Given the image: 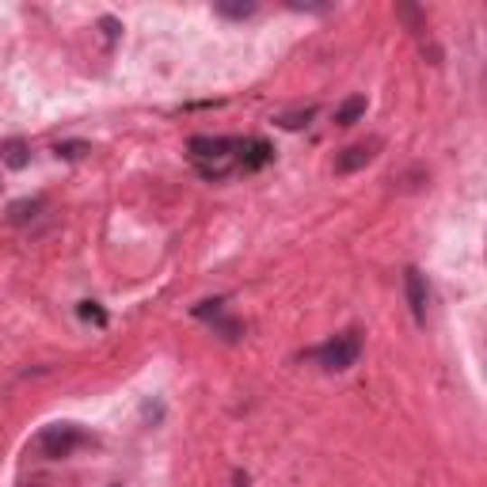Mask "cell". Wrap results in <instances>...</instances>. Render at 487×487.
Here are the masks:
<instances>
[{
    "instance_id": "277c9868",
    "label": "cell",
    "mask_w": 487,
    "mask_h": 487,
    "mask_svg": "<svg viewBox=\"0 0 487 487\" xmlns=\"http://www.w3.org/2000/svg\"><path fill=\"white\" fill-rule=\"evenodd\" d=\"M404 286H407V304H411V316L426 323V309H430V286H426V275L423 270H407L404 275Z\"/></svg>"
},
{
    "instance_id": "5bb4252c",
    "label": "cell",
    "mask_w": 487,
    "mask_h": 487,
    "mask_svg": "<svg viewBox=\"0 0 487 487\" xmlns=\"http://www.w3.org/2000/svg\"><path fill=\"white\" fill-rule=\"evenodd\" d=\"M232 480H237V487H248V476H244V473H237Z\"/></svg>"
},
{
    "instance_id": "7a4b0ae2",
    "label": "cell",
    "mask_w": 487,
    "mask_h": 487,
    "mask_svg": "<svg viewBox=\"0 0 487 487\" xmlns=\"http://www.w3.org/2000/svg\"><path fill=\"white\" fill-rule=\"evenodd\" d=\"M358 354H362V339H358V332H339L335 339H328L320 351H313V358L323 366V370H332V373H342V370H351L358 362Z\"/></svg>"
},
{
    "instance_id": "30bf717a",
    "label": "cell",
    "mask_w": 487,
    "mask_h": 487,
    "mask_svg": "<svg viewBox=\"0 0 487 487\" xmlns=\"http://www.w3.org/2000/svg\"><path fill=\"white\" fill-rule=\"evenodd\" d=\"M316 115V107H304V111H294V115H282L278 126L282 130H301V126H309V118Z\"/></svg>"
},
{
    "instance_id": "9a60e30c",
    "label": "cell",
    "mask_w": 487,
    "mask_h": 487,
    "mask_svg": "<svg viewBox=\"0 0 487 487\" xmlns=\"http://www.w3.org/2000/svg\"><path fill=\"white\" fill-rule=\"evenodd\" d=\"M115 487H118V483H115Z\"/></svg>"
},
{
    "instance_id": "9c48e42d",
    "label": "cell",
    "mask_w": 487,
    "mask_h": 487,
    "mask_svg": "<svg viewBox=\"0 0 487 487\" xmlns=\"http://www.w3.org/2000/svg\"><path fill=\"white\" fill-rule=\"evenodd\" d=\"M0 153H5V164H8V168H23L27 160H31V153H27V141H8V145L0 149Z\"/></svg>"
},
{
    "instance_id": "8992f818",
    "label": "cell",
    "mask_w": 487,
    "mask_h": 487,
    "mask_svg": "<svg viewBox=\"0 0 487 487\" xmlns=\"http://www.w3.org/2000/svg\"><path fill=\"white\" fill-rule=\"evenodd\" d=\"M218 15H225V20H248V15H256V0H218Z\"/></svg>"
},
{
    "instance_id": "7c38bea8",
    "label": "cell",
    "mask_w": 487,
    "mask_h": 487,
    "mask_svg": "<svg viewBox=\"0 0 487 487\" xmlns=\"http://www.w3.org/2000/svg\"><path fill=\"white\" fill-rule=\"evenodd\" d=\"M84 153H88V145H58V156H69V160L84 156Z\"/></svg>"
},
{
    "instance_id": "3957f363",
    "label": "cell",
    "mask_w": 487,
    "mask_h": 487,
    "mask_svg": "<svg viewBox=\"0 0 487 487\" xmlns=\"http://www.w3.org/2000/svg\"><path fill=\"white\" fill-rule=\"evenodd\" d=\"M84 442H88V435H84L77 423H53V426L42 430L34 445H39L46 457H69V454H73L77 445H84Z\"/></svg>"
},
{
    "instance_id": "ba28073f",
    "label": "cell",
    "mask_w": 487,
    "mask_h": 487,
    "mask_svg": "<svg viewBox=\"0 0 487 487\" xmlns=\"http://www.w3.org/2000/svg\"><path fill=\"white\" fill-rule=\"evenodd\" d=\"M270 160V145H263V141H248V145H240V164L244 168H259Z\"/></svg>"
},
{
    "instance_id": "52a82bcc",
    "label": "cell",
    "mask_w": 487,
    "mask_h": 487,
    "mask_svg": "<svg viewBox=\"0 0 487 487\" xmlns=\"http://www.w3.org/2000/svg\"><path fill=\"white\" fill-rule=\"evenodd\" d=\"M362 115H366V96H351V99L335 111V122H339V126H354Z\"/></svg>"
},
{
    "instance_id": "5b68a950",
    "label": "cell",
    "mask_w": 487,
    "mask_h": 487,
    "mask_svg": "<svg viewBox=\"0 0 487 487\" xmlns=\"http://www.w3.org/2000/svg\"><path fill=\"white\" fill-rule=\"evenodd\" d=\"M377 149H381V141H358V145L342 149V153L335 156V175H351V172H358V168H366L370 160L377 156Z\"/></svg>"
},
{
    "instance_id": "6da1fadb",
    "label": "cell",
    "mask_w": 487,
    "mask_h": 487,
    "mask_svg": "<svg viewBox=\"0 0 487 487\" xmlns=\"http://www.w3.org/2000/svg\"><path fill=\"white\" fill-rule=\"evenodd\" d=\"M240 141H229V137H194L191 141V156L198 172H202L206 179H221L232 172V164H237V153Z\"/></svg>"
},
{
    "instance_id": "8fae6325",
    "label": "cell",
    "mask_w": 487,
    "mask_h": 487,
    "mask_svg": "<svg viewBox=\"0 0 487 487\" xmlns=\"http://www.w3.org/2000/svg\"><path fill=\"white\" fill-rule=\"evenodd\" d=\"M34 210H42V202H15V206H12V221L20 225V221L34 218Z\"/></svg>"
},
{
    "instance_id": "4fadbf2b",
    "label": "cell",
    "mask_w": 487,
    "mask_h": 487,
    "mask_svg": "<svg viewBox=\"0 0 487 487\" xmlns=\"http://www.w3.org/2000/svg\"><path fill=\"white\" fill-rule=\"evenodd\" d=\"M99 27H103V34H107V42L118 39V23H115V20H99Z\"/></svg>"
}]
</instances>
